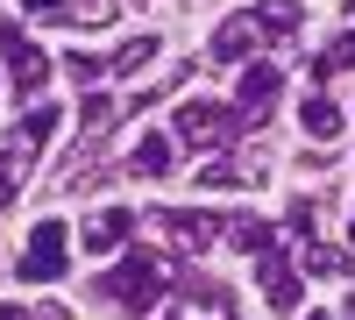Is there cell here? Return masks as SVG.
I'll return each instance as SVG.
<instances>
[{"instance_id": "obj_14", "label": "cell", "mask_w": 355, "mask_h": 320, "mask_svg": "<svg viewBox=\"0 0 355 320\" xmlns=\"http://www.w3.org/2000/svg\"><path fill=\"white\" fill-rule=\"evenodd\" d=\"M299 121H306V135H313V142H334V135H341V107H334V100H320V93H306Z\"/></svg>"}, {"instance_id": "obj_15", "label": "cell", "mask_w": 355, "mask_h": 320, "mask_svg": "<svg viewBox=\"0 0 355 320\" xmlns=\"http://www.w3.org/2000/svg\"><path fill=\"white\" fill-rule=\"evenodd\" d=\"M220 235H227L234 249H249V256H263V249H270V242H277V228H270V221H227V228H220Z\"/></svg>"}, {"instance_id": "obj_18", "label": "cell", "mask_w": 355, "mask_h": 320, "mask_svg": "<svg viewBox=\"0 0 355 320\" xmlns=\"http://www.w3.org/2000/svg\"><path fill=\"white\" fill-rule=\"evenodd\" d=\"M157 50H164L157 36H128L121 50H114V71H142V65H150V57H157Z\"/></svg>"}, {"instance_id": "obj_7", "label": "cell", "mask_w": 355, "mask_h": 320, "mask_svg": "<svg viewBox=\"0 0 355 320\" xmlns=\"http://www.w3.org/2000/svg\"><path fill=\"white\" fill-rule=\"evenodd\" d=\"M36 150H43V142L28 135V128H15V135H0V207H8V199L21 192V171L36 164Z\"/></svg>"}, {"instance_id": "obj_23", "label": "cell", "mask_w": 355, "mask_h": 320, "mask_svg": "<svg viewBox=\"0 0 355 320\" xmlns=\"http://www.w3.org/2000/svg\"><path fill=\"white\" fill-rule=\"evenodd\" d=\"M64 22H114V0H85V8H64Z\"/></svg>"}, {"instance_id": "obj_12", "label": "cell", "mask_w": 355, "mask_h": 320, "mask_svg": "<svg viewBox=\"0 0 355 320\" xmlns=\"http://www.w3.org/2000/svg\"><path fill=\"white\" fill-rule=\"evenodd\" d=\"M263 299H270L277 313H291V306H299V271H291L277 249H263Z\"/></svg>"}, {"instance_id": "obj_27", "label": "cell", "mask_w": 355, "mask_h": 320, "mask_svg": "<svg viewBox=\"0 0 355 320\" xmlns=\"http://www.w3.org/2000/svg\"><path fill=\"white\" fill-rule=\"evenodd\" d=\"M313 320H327V313H313Z\"/></svg>"}, {"instance_id": "obj_4", "label": "cell", "mask_w": 355, "mask_h": 320, "mask_svg": "<svg viewBox=\"0 0 355 320\" xmlns=\"http://www.w3.org/2000/svg\"><path fill=\"white\" fill-rule=\"evenodd\" d=\"M178 135H185V142H206V150H220V142L234 135V114H227L220 100H185V107H178Z\"/></svg>"}, {"instance_id": "obj_6", "label": "cell", "mask_w": 355, "mask_h": 320, "mask_svg": "<svg viewBox=\"0 0 355 320\" xmlns=\"http://www.w3.org/2000/svg\"><path fill=\"white\" fill-rule=\"evenodd\" d=\"M0 50H8V71H15L21 93H43V85H50V57L28 43L21 28H0Z\"/></svg>"}, {"instance_id": "obj_17", "label": "cell", "mask_w": 355, "mask_h": 320, "mask_svg": "<svg viewBox=\"0 0 355 320\" xmlns=\"http://www.w3.org/2000/svg\"><path fill=\"white\" fill-rule=\"evenodd\" d=\"M256 22H263V36H291L299 28V0H256Z\"/></svg>"}, {"instance_id": "obj_26", "label": "cell", "mask_w": 355, "mask_h": 320, "mask_svg": "<svg viewBox=\"0 0 355 320\" xmlns=\"http://www.w3.org/2000/svg\"><path fill=\"white\" fill-rule=\"evenodd\" d=\"M348 320H355V299H348Z\"/></svg>"}, {"instance_id": "obj_24", "label": "cell", "mask_w": 355, "mask_h": 320, "mask_svg": "<svg viewBox=\"0 0 355 320\" xmlns=\"http://www.w3.org/2000/svg\"><path fill=\"white\" fill-rule=\"evenodd\" d=\"M28 15H43V22H64V0H21Z\"/></svg>"}, {"instance_id": "obj_13", "label": "cell", "mask_w": 355, "mask_h": 320, "mask_svg": "<svg viewBox=\"0 0 355 320\" xmlns=\"http://www.w3.org/2000/svg\"><path fill=\"white\" fill-rule=\"evenodd\" d=\"M128 171H135V178H164V171H171V135L142 128V135L128 142Z\"/></svg>"}, {"instance_id": "obj_8", "label": "cell", "mask_w": 355, "mask_h": 320, "mask_svg": "<svg viewBox=\"0 0 355 320\" xmlns=\"http://www.w3.org/2000/svg\"><path fill=\"white\" fill-rule=\"evenodd\" d=\"M284 93V78L277 65H242V121H263L270 114V100Z\"/></svg>"}, {"instance_id": "obj_11", "label": "cell", "mask_w": 355, "mask_h": 320, "mask_svg": "<svg viewBox=\"0 0 355 320\" xmlns=\"http://www.w3.org/2000/svg\"><path fill=\"white\" fill-rule=\"evenodd\" d=\"M199 185H214V192H249V185H263V164L214 157V164H199Z\"/></svg>"}, {"instance_id": "obj_25", "label": "cell", "mask_w": 355, "mask_h": 320, "mask_svg": "<svg viewBox=\"0 0 355 320\" xmlns=\"http://www.w3.org/2000/svg\"><path fill=\"white\" fill-rule=\"evenodd\" d=\"M0 320H28V313H21V306H0Z\"/></svg>"}, {"instance_id": "obj_3", "label": "cell", "mask_w": 355, "mask_h": 320, "mask_svg": "<svg viewBox=\"0 0 355 320\" xmlns=\"http://www.w3.org/2000/svg\"><path fill=\"white\" fill-rule=\"evenodd\" d=\"M150 221H157V235H164L171 256H199V249L220 242V221L214 214H192V207H157Z\"/></svg>"}, {"instance_id": "obj_19", "label": "cell", "mask_w": 355, "mask_h": 320, "mask_svg": "<svg viewBox=\"0 0 355 320\" xmlns=\"http://www.w3.org/2000/svg\"><path fill=\"white\" fill-rule=\"evenodd\" d=\"M348 65H355V36H341V43H327V50H320L313 78H334V71H348Z\"/></svg>"}, {"instance_id": "obj_28", "label": "cell", "mask_w": 355, "mask_h": 320, "mask_svg": "<svg viewBox=\"0 0 355 320\" xmlns=\"http://www.w3.org/2000/svg\"><path fill=\"white\" fill-rule=\"evenodd\" d=\"M348 228H355V221H348Z\"/></svg>"}, {"instance_id": "obj_1", "label": "cell", "mask_w": 355, "mask_h": 320, "mask_svg": "<svg viewBox=\"0 0 355 320\" xmlns=\"http://www.w3.org/2000/svg\"><path fill=\"white\" fill-rule=\"evenodd\" d=\"M171 285H178V278H171V256H164V249H128L121 264L100 278V292H107L114 306H128V313H150V306H164Z\"/></svg>"}, {"instance_id": "obj_22", "label": "cell", "mask_w": 355, "mask_h": 320, "mask_svg": "<svg viewBox=\"0 0 355 320\" xmlns=\"http://www.w3.org/2000/svg\"><path fill=\"white\" fill-rule=\"evenodd\" d=\"M21 128L36 135V142H50V135H57V107H28V114H21Z\"/></svg>"}, {"instance_id": "obj_16", "label": "cell", "mask_w": 355, "mask_h": 320, "mask_svg": "<svg viewBox=\"0 0 355 320\" xmlns=\"http://www.w3.org/2000/svg\"><path fill=\"white\" fill-rule=\"evenodd\" d=\"M114 114H121V100H114V93H85V100H78V128L100 135V128H114Z\"/></svg>"}, {"instance_id": "obj_10", "label": "cell", "mask_w": 355, "mask_h": 320, "mask_svg": "<svg viewBox=\"0 0 355 320\" xmlns=\"http://www.w3.org/2000/svg\"><path fill=\"white\" fill-rule=\"evenodd\" d=\"M164 320H234V299L220 292V285H192V292L178 299Z\"/></svg>"}, {"instance_id": "obj_5", "label": "cell", "mask_w": 355, "mask_h": 320, "mask_svg": "<svg viewBox=\"0 0 355 320\" xmlns=\"http://www.w3.org/2000/svg\"><path fill=\"white\" fill-rule=\"evenodd\" d=\"M249 50H263V22H256V15H227V22L214 28V43H206L214 65H249Z\"/></svg>"}, {"instance_id": "obj_2", "label": "cell", "mask_w": 355, "mask_h": 320, "mask_svg": "<svg viewBox=\"0 0 355 320\" xmlns=\"http://www.w3.org/2000/svg\"><path fill=\"white\" fill-rule=\"evenodd\" d=\"M71 264V228L64 221H36L28 228V249H21V278L28 285H57Z\"/></svg>"}, {"instance_id": "obj_9", "label": "cell", "mask_w": 355, "mask_h": 320, "mask_svg": "<svg viewBox=\"0 0 355 320\" xmlns=\"http://www.w3.org/2000/svg\"><path fill=\"white\" fill-rule=\"evenodd\" d=\"M128 228H135V214H128V207H100L93 221H85V256L121 249V242H128Z\"/></svg>"}, {"instance_id": "obj_21", "label": "cell", "mask_w": 355, "mask_h": 320, "mask_svg": "<svg viewBox=\"0 0 355 320\" xmlns=\"http://www.w3.org/2000/svg\"><path fill=\"white\" fill-rule=\"evenodd\" d=\"M306 271H320V278H341V249L313 242V249H306Z\"/></svg>"}, {"instance_id": "obj_20", "label": "cell", "mask_w": 355, "mask_h": 320, "mask_svg": "<svg viewBox=\"0 0 355 320\" xmlns=\"http://www.w3.org/2000/svg\"><path fill=\"white\" fill-rule=\"evenodd\" d=\"M107 65H114V57H100V50H71V78H78V85H85V78H100Z\"/></svg>"}]
</instances>
